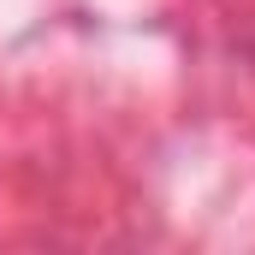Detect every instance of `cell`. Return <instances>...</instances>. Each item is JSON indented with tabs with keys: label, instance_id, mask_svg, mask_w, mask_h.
<instances>
[]
</instances>
